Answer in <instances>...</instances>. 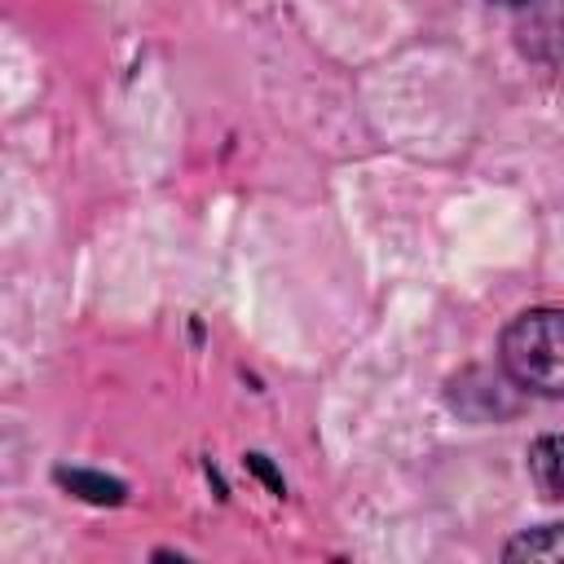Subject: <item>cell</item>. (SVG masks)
<instances>
[{
  "mask_svg": "<svg viewBox=\"0 0 564 564\" xmlns=\"http://www.w3.org/2000/svg\"><path fill=\"white\" fill-rule=\"evenodd\" d=\"M498 352L511 383L542 397H564V308H529L511 317Z\"/></svg>",
  "mask_w": 564,
  "mask_h": 564,
  "instance_id": "1",
  "label": "cell"
},
{
  "mask_svg": "<svg viewBox=\"0 0 564 564\" xmlns=\"http://www.w3.org/2000/svg\"><path fill=\"white\" fill-rule=\"evenodd\" d=\"M529 471L546 498H564V436H542L529 449Z\"/></svg>",
  "mask_w": 564,
  "mask_h": 564,
  "instance_id": "2",
  "label": "cell"
},
{
  "mask_svg": "<svg viewBox=\"0 0 564 564\" xmlns=\"http://www.w3.org/2000/svg\"><path fill=\"white\" fill-rule=\"evenodd\" d=\"M507 560H564V524H542V529H524L520 538H511L502 546Z\"/></svg>",
  "mask_w": 564,
  "mask_h": 564,
  "instance_id": "3",
  "label": "cell"
},
{
  "mask_svg": "<svg viewBox=\"0 0 564 564\" xmlns=\"http://www.w3.org/2000/svg\"><path fill=\"white\" fill-rule=\"evenodd\" d=\"M62 485H70L79 498H93V502H119L123 498V485L115 480H101V476H84V471H57Z\"/></svg>",
  "mask_w": 564,
  "mask_h": 564,
  "instance_id": "4",
  "label": "cell"
},
{
  "mask_svg": "<svg viewBox=\"0 0 564 564\" xmlns=\"http://www.w3.org/2000/svg\"><path fill=\"white\" fill-rule=\"evenodd\" d=\"M502 4H529V0H502Z\"/></svg>",
  "mask_w": 564,
  "mask_h": 564,
  "instance_id": "5",
  "label": "cell"
}]
</instances>
